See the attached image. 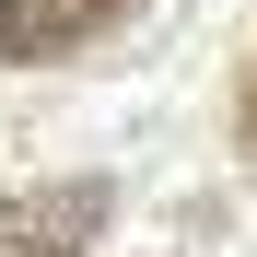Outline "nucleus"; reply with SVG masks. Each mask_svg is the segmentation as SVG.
<instances>
[{"label":"nucleus","mask_w":257,"mask_h":257,"mask_svg":"<svg viewBox=\"0 0 257 257\" xmlns=\"http://www.w3.org/2000/svg\"><path fill=\"white\" fill-rule=\"evenodd\" d=\"M105 210H117L105 176H47V187L0 199V257H94Z\"/></svg>","instance_id":"1"},{"label":"nucleus","mask_w":257,"mask_h":257,"mask_svg":"<svg viewBox=\"0 0 257 257\" xmlns=\"http://www.w3.org/2000/svg\"><path fill=\"white\" fill-rule=\"evenodd\" d=\"M141 0H0V59L12 70H47V59H82L94 35H117Z\"/></svg>","instance_id":"2"},{"label":"nucleus","mask_w":257,"mask_h":257,"mask_svg":"<svg viewBox=\"0 0 257 257\" xmlns=\"http://www.w3.org/2000/svg\"><path fill=\"white\" fill-rule=\"evenodd\" d=\"M234 128H245V152H257V59H245V82H234Z\"/></svg>","instance_id":"3"}]
</instances>
